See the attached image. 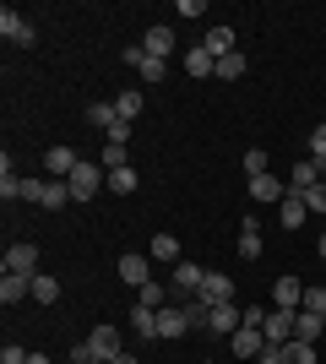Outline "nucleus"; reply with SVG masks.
Masks as SVG:
<instances>
[{
  "mask_svg": "<svg viewBox=\"0 0 326 364\" xmlns=\"http://www.w3.org/2000/svg\"><path fill=\"white\" fill-rule=\"evenodd\" d=\"M202 49H207V55H212V60H223V55H234V28H223V22H217V28H207Z\"/></svg>",
  "mask_w": 326,
  "mask_h": 364,
  "instance_id": "a211bd4d",
  "label": "nucleus"
},
{
  "mask_svg": "<svg viewBox=\"0 0 326 364\" xmlns=\"http://www.w3.org/2000/svg\"><path fill=\"white\" fill-rule=\"evenodd\" d=\"M114 272H120V283H131V289H141V283H153V267H147V256H136V250H125Z\"/></svg>",
  "mask_w": 326,
  "mask_h": 364,
  "instance_id": "9d476101",
  "label": "nucleus"
},
{
  "mask_svg": "<svg viewBox=\"0 0 326 364\" xmlns=\"http://www.w3.org/2000/svg\"><path fill=\"white\" fill-rule=\"evenodd\" d=\"M202 364H217V359H202Z\"/></svg>",
  "mask_w": 326,
  "mask_h": 364,
  "instance_id": "8fccbe9b",
  "label": "nucleus"
},
{
  "mask_svg": "<svg viewBox=\"0 0 326 364\" xmlns=\"http://www.w3.org/2000/svg\"><path fill=\"white\" fill-rule=\"evenodd\" d=\"M104 136L114 141V147H131V125H125V120H114V125H109V131H104Z\"/></svg>",
  "mask_w": 326,
  "mask_h": 364,
  "instance_id": "58836bf2",
  "label": "nucleus"
},
{
  "mask_svg": "<svg viewBox=\"0 0 326 364\" xmlns=\"http://www.w3.org/2000/svg\"><path fill=\"white\" fill-rule=\"evenodd\" d=\"M44 191H49V180H22V185H16V196H22V201H44Z\"/></svg>",
  "mask_w": 326,
  "mask_h": 364,
  "instance_id": "e433bc0d",
  "label": "nucleus"
},
{
  "mask_svg": "<svg viewBox=\"0 0 326 364\" xmlns=\"http://www.w3.org/2000/svg\"><path fill=\"white\" fill-rule=\"evenodd\" d=\"M65 185H71V201H93L98 191L109 185V174H104L98 164H87V158H82V164L71 168V180H65Z\"/></svg>",
  "mask_w": 326,
  "mask_h": 364,
  "instance_id": "f257e3e1",
  "label": "nucleus"
},
{
  "mask_svg": "<svg viewBox=\"0 0 326 364\" xmlns=\"http://www.w3.org/2000/svg\"><path fill=\"white\" fill-rule=\"evenodd\" d=\"M33 299H38V304H55V299H60V277H44V272H38V277H33Z\"/></svg>",
  "mask_w": 326,
  "mask_h": 364,
  "instance_id": "c85d7f7f",
  "label": "nucleus"
},
{
  "mask_svg": "<svg viewBox=\"0 0 326 364\" xmlns=\"http://www.w3.org/2000/svg\"><path fill=\"white\" fill-rule=\"evenodd\" d=\"M305 218H310V207H305V196H299V191H288V196L278 201V223H283V228H299V223H305Z\"/></svg>",
  "mask_w": 326,
  "mask_h": 364,
  "instance_id": "f3484780",
  "label": "nucleus"
},
{
  "mask_svg": "<svg viewBox=\"0 0 326 364\" xmlns=\"http://www.w3.org/2000/svg\"><path fill=\"white\" fill-rule=\"evenodd\" d=\"M0 364H28V348H16V343H6V348H0Z\"/></svg>",
  "mask_w": 326,
  "mask_h": 364,
  "instance_id": "79ce46f5",
  "label": "nucleus"
},
{
  "mask_svg": "<svg viewBox=\"0 0 326 364\" xmlns=\"http://www.w3.org/2000/svg\"><path fill=\"white\" fill-rule=\"evenodd\" d=\"M256 174H272V158H266V147H250V152H245V180H256Z\"/></svg>",
  "mask_w": 326,
  "mask_h": 364,
  "instance_id": "2f4dec72",
  "label": "nucleus"
},
{
  "mask_svg": "<svg viewBox=\"0 0 326 364\" xmlns=\"http://www.w3.org/2000/svg\"><path fill=\"white\" fill-rule=\"evenodd\" d=\"M131 332L147 343V337H158V310L153 304H131Z\"/></svg>",
  "mask_w": 326,
  "mask_h": 364,
  "instance_id": "6ab92c4d",
  "label": "nucleus"
},
{
  "mask_svg": "<svg viewBox=\"0 0 326 364\" xmlns=\"http://www.w3.org/2000/svg\"><path fill=\"white\" fill-rule=\"evenodd\" d=\"M212 76H217V82H239V76H245V55H239V49H234V55H223Z\"/></svg>",
  "mask_w": 326,
  "mask_h": 364,
  "instance_id": "a878e982",
  "label": "nucleus"
},
{
  "mask_svg": "<svg viewBox=\"0 0 326 364\" xmlns=\"http://www.w3.org/2000/svg\"><path fill=\"white\" fill-rule=\"evenodd\" d=\"M109 191H114V196H131V191H136V168H114V174H109Z\"/></svg>",
  "mask_w": 326,
  "mask_h": 364,
  "instance_id": "473e14b6",
  "label": "nucleus"
},
{
  "mask_svg": "<svg viewBox=\"0 0 326 364\" xmlns=\"http://www.w3.org/2000/svg\"><path fill=\"white\" fill-rule=\"evenodd\" d=\"M245 326H266V304H250V310H245Z\"/></svg>",
  "mask_w": 326,
  "mask_h": 364,
  "instance_id": "37998d69",
  "label": "nucleus"
},
{
  "mask_svg": "<svg viewBox=\"0 0 326 364\" xmlns=\"http://www.w3.org/2000/svg\"><path fill=\"white\" fill-rule=\"evenodd\" d=\"M141 49H147L153 60H169V55H174V28H169V22L147 28V33H141Z\"/></svg>",
  "mask_w": 326,
  "mask_h": 364,
  "instance_id": "1a4fd4ad",
  "label": "nucleus"
},
{
  "mask_svg": "<svg viewBox=\"0 0 326 364\" xmlns=\"http://www.w3.org/2000/svg\"><path fill=\"white\" fill-rule=\"evenodd\" d=\"M0 38H6V44H22V49H33V44H38V33H33V22H28L22 11H11V6L0 11Z\"/></svg>",
  "mask_w": 326,
  "mask_h": 364,
  "instance_id": "f03ea898",
  "label": "nucleus"
},
{
  "mask_svg": "<svg viewBox=\"0 0 326 364\" xmlns=\"http://www.w3.org/2000/svg\"><path fill=\"white\" fill-rule=\"evenodd\" d=\"M190 321H185V304H163L158 310V337H185Z\"/></svg>",
  "mask_w": 326,
  "mask_h": 364,
  "instance_id": "dca6fc26",
  "label": "nucleus"
},
{
  "mask_svg": "<svg viewBox=\"0 0 326 364\" xmlns=\"http://www.w3.org/2000/svg\"><path fill=\"white\" fill-rule=\"evenodd\" d=\"M321 326H326V321L310 316V310H299V316H294V337H299V343H315V337H321Z\"/></svg>",
  "mask_w": 326,
  "mask_h": 364,
  "instance_id": "b1692460",
  "label": "nucleus"
},
{
  "mask_svg": "<svg viewBox=\"0 0 326 364\" xmlns=\"http://www.w3.org/2000/svg\"><path fill=\"white\" fill-rule=\"evenodd\" d=\"M147 250H153V261H169V267H180V240H174V234H153V245H147Z\"/></svg>",
  "mask_w": 326,
  "mask_h": 364,
  "instance_id": "5701e85b",
  "label": "nucleus"
},
{
  "mask_svg": "<svg viewBox=\"0 0 326 364\" xmlns=\"http://www.w3.org/2000/svg\"><path fill=\"white\" fill-rule=\"evenodd\" d=\"M299 196H305V207H310L315 218L326 213V185H310V191H299Z\"/></svg>",
  "mask_w": 326,
  "mask_h": 364,
  "instance_id": "4c0bfd02",
  "label": "nucleus"
},
{
  "mask_svg": "<svg viewBox=\"0 0 326 364\" xmlns=\"http://www.w3.org/2000/svg\"><path fill=\"white\" fill-rule=\"evenodd\" d=\"M125 65H136V71H141V82H163V76H169V65H163V60H153V55H147V49H125Z\"/></svg>",
  "mask_w": 326,
  "mask_h": 364,
  "instance_id": "ddd939ff",
  "label": "nucleus"
},
{
  "mask_svg": "<svg viewBox=\"0 0 326 364\" xmlns=\"http://www.w3.org/2000/svg\"><path fill=\"white\" fill-rule=\"evenodd\" d=\"M190 299H202L207 310H212V304H234V277H223V272H207L202 294H190Z\"/></svg>",
  "mask_w": 326,
  "mask_h": 364,
  "instance_id": "39448f33",
  "label": "nucleus"
},
{
  "mask_svg": "<svg viewBox=\"0 0 326 364\" xmlns=\"http://www.w3.org/2000/svg\"><path fill=\"white\" fill-rule=\"evenodd\" d=\"M98 164H104L109 174H114V168H131V147H114V141H109V147L98 152Z\"/></svg>",
  "mask_w": 326,
  "mask_h": 364,
  "instance_id": "7c9ffc66",
  "label": "nucleus"
},
{
  "mask_svg": "<svg viewBox=\"0 0 326 364\" xmlns=\"http://www.w3.org/2000/svg\"><path fill=\"white\" fill-rule=\"evenodd\" d=\"M44 164H49V174H55V180H71V168H77L82 158H77L71 147H49V158H44Z\"/></svg>",
  "mask_w": 326,
  "mask_h": 364,
  "instance_id": "412c9836",
  "label": "nucleus"
},
{
  "mask_svg": "<svg viewBox=\"0 0 326 364\" xmlns=\"http://www.w3.org/2000/svg\"><path fill=\"white\" fill-rule=\"evenodd\" d=\"M22 299H33V277H22V272H6V277H0V304L11 310V304H22Z\"/></svg>",
  "mask_w": 326,
  "mask_h": 364,
  "instance_id": "2eb2a0df",
  "label": "nucleus"
},
{
  "mask_svg": "<svg viewBox=\"0 0 326 364\" xmlns=\"http://www.w3.org/2000/svg\"><path fill=\"white\" fill-rule=\"evenodd\" d=\"M169 283H174L180 294H202V283H207V267H196V261H180V267L169 272Z\"/></svg>",
  "mask_w": 326,
  "mask_h": 364,
  "instance_id": "4468645a",
  "label": "nucleus"
},
{
  "mask_svg": "<svg viewBox=\"0 0 326 364\" xmlns=\"http://www.w3.org/2000/svg\"><path fill=\"white\" fill-rule=\"evenodd\" d=\"M310 185H321V164H315V158H299L294 174H288V191H310Z\"/></svg>",
  "mask_w": 326,
  "mask_h": 364,
  "instance_id": "aec40b11",
  "label": "nucleus"
},
{
  "mask_svg": "<svg viewBox=\"0 0 326 364\" xmlns=\"http://www.w3.org/2000/svg\"><path fill=\"white\" fill-rule=\"evenodd\" d=\"M109 364H141V359H136V353H120V359H109Z\"/></svg>",
  "mask_w": 326,
  "mask_h": 364,
  "instance_id": "a18cd8bd",
  "label": "nucleus"
},
{
  "mask_svg": "<svg viewBox=\"0 0 326 364\" xmlns=\"http://www.w3.org/2000/svg\"><path fill=\"white\" fill-rule=\"evenodd\" d=\"M310 152H315V164H326V120L315 125V136H310Z\"/></svg>",
  "mask_w": 326,
  "mask_h": 364,
  "instance_id": "ea45409f",
  "label": "nucleus"
},
{
  "mask_svg": "<svg viewBox=\"0 0 326 364\" xmlns=\"http://www.w3.org/2000/svg\"><path fill=\"white\" fill-rule=\"evenodd\" d=\"M229 348L239 353V359H261V353H266V337H261V326H239V332L229 337Z\"/></svg>",
  "mask_w": 326,
  "mask_h": 364,
  "instance_id": "9b49d317",
  "label": "nucleus"
},
{
  "mask_svg": "<svg viewBox=\"0 0 326 364\" xmlns=\"http://www.w3.org/2000/svg\"><path fill=\"white\" fill-rule=\"evenodd\" d=\"M87 348H93V359H120V332H114V326H109V321H98L93 326V337H87Z\"/></svg>",
  "mask_w": 326,
  "mask_h": 364,
  "instance_id": "0eeeda50",
  "label": "nucleus"
},
{
  "mask_svg": "<svg viewBox=\"0 0 326 364\" xmlns=\"http://www.w3.org/2000/svg\"><path fill=\"white\" fill-rule=\"evenodd\" d=\"M180 16H185V22H196V16H207V0H180Z\"/></svg>",
  "mask_w": 326,
  "mask_h": 364,
  "instance_id": "a19ab883",
  "label": "nucleus"
},
{
  "mask_svg": "<svg viewBox=\"0 0 326 364\" xmlns=\"http://www.w3.org/2000/svg\"><path fill=\"white\" fill-rule=\"evenodd\" d=\"M294 316H299V310H266V326H261L266 348H283V343H294Z\"/></svg>",
  "mask_w": 326,
  "mask_h": 364,
  "instance_id": "7ed1b4c3",
  "label": "nucleus"
},
{
  "mask_svg": "<svg viewBox=\"0 0 326 364\" xmlns=\"http://www.w3.org/2000/svg\"><path fill=\"white\" fill-rule=\"evenodd\" d=\"M245 191H250V201H256V207H278V201L288 196V185H283V180H272V174H256V180H250Z\"/></svg>",
  "mask_w": 326,
  "mask_h": 364,
  "instance_id": "423d86ee",
  "label": "nucleus"
},
{
  "mask_svg": "<svg viewBox=\"0 0 326 364\" xmlns=\"http://www.w3.org/2000/svg\"><path fill=\"white\" fill-rule=\"evenodd\" d=\"M114 114H120L125 125H136V114H141V92H136V87L120 92V98H114Z\"/></svg>",
  "mask_w": 326,
  "mask_h": 364,
  "instance_id": "bb28decb",
  "label": "nucleus"
},
{
  "mask_svg": "<svg viewBox=\"0 0 326 364\" xmlns=\"http://www.w3.org/2000/svg\"><path fill=\"white\" fill-rule=\"evenodd\" d=\"M299 310H310V316L326 321V289H321V283H315V289H305V304H299Z\"/></svg>",
  "mask_w": 326,
  "mask_h": 364,
  "instance_id": "c9c22d12",
  "label": "nucleus"
},
{
  "mask_svg": "<svg viewBox=\"0 0 326 364\" xmlns=\"http://www.w3.org/2000/svg\"><path fill=\"white\" fill-rule=\"evenodd\" d=\"M28 364H55V359H49V353H28Z\"/></svg>",
  "mask_w": 326,
  "mask_h": 364,
  "instance_id": "49530a36",
  "label": "nucleus"
},
{
  "mask_svg": "<svg viewBox=\"0 0 326 364\" xmlns=\"http://www.w3.org/2000/svg\"><path fill=\"white\" fill-rule=\"evenodd\" d=\"M315 250H321V261H326V234H321V245H315Z\"/></svg>",
  "mask_w": 326,
  "mask_h": 364,
  "instance_id": "de8ad7c7",
  "label": "nucleus"
},
{
  "mask_svg": "<svg viewBox=\"0 0 326 364\" xmlns=\"http://www.w3.org/2000/svg\"><path fill=\"white\" fill-rule=\"evenodd\" d=\"M185 71H190V76H212V71H217V60L207 55L202 44H196V49H185Z\"/></svg>",
  "mask_w": 326,
  "mask_h": 364,
  "instance_id": "393cba45",
  "label": "nucleus"
},
{
  "mask_svg": "<svg viewBox=\"0 0 326 364\" xmlns=\"http://www.w3.org/2000/svg\"><path fill=\"white\" fill-rule=\"evenodd\" d=\"M305 304V283L299 277H278L272 283V310H299Z\"/></svg>",
  "mask_w": 326,
  "mask_h": 364,
  "instance_id": "f8f14e48",
  "label": "nucleus"
},
{
  "mask_svg": "<svg viewBox=\"0 0 326 364\" xmlns=\"http://www.w3.org/2000/svg\"><path fill=\"white\" fill-rule=\"evenodd\" d=\"M120 120L114 114V104H87V125H98V131H109V125Z\"/></svg>",
  "mask_w": 326,
  "mask_h": 364,
  "instance_id": "72a5a7b5",
  "label": "nucleus"
},
{
  "mask_svg": "<svg viewBox=\"0 0 326 364\" xmlns=\"http://www.w3.org/2000/svg\"><path fill=\"white\" fill-rule=\"evenodd\" d=\"M93 364H109V359H93Z\"/></svg>",
  "mask_w": 326,
  "mask_h": 364,
  "instance_id": "09e8293b",
  "label": "nucleus"
},
{
  "mask_svg": "<svg viewBox=\"0 0 326 364\" xmlns=\"http://www.w3.org/2000/svg\"><path fill=\"white\" fill-rule=\"evenodd\" d=\"M136 294H141L136 304H153V310H163V304H169V294H163V283H158V277H153V283H141Z\"/></svg>",
  "mask_w": 326,
  "mask_h": 364,
  "instance_id": "f704fd0d",
  "label": "nucleus"
},
{
  "mask_svg": "<svg viewBox=\"0 0 326 364\" xmlns=\"http://www.w3.org/2000/svg\"><path fill=\"white\" fill-rule=\"evenodd\" d=\"M256 364H283V348H266V353H261Z\"/></svg>",
  "mask_w": 326,
  "mask_h": 364,
  "instance_id": "c03bdc74",
  "label": "nucleus"
},
{
  "mask_svg": "<svg viewBox=\"0 0 326 364\" xmlns=\"http://www.w3.org/2000/svg\"><path fill=\"white\" fill-rule=\"evenodd\" d=\"M6 272H22V277H38V245H11L6 250Z\"/></svg>",
  "mask_w": 326,
  "mask_h": 364,
  "instance_id": "6e6552de",
  "label": "nucleus"
},
{
  "mask_svg": "<svg viewBox=\"0 0 326 364\" xmlns=\"http://www.w3.org/2000/svg\"><path fill=\"white\" fill-rule=\"evenodd\" d=\"M283 364H315V343H283Z\"/></svg>",
  "mask_w": 326,
  "mask_h": 364,
  "instance_id": "cd10ccee",
  "label": "nucleus"
},
{
  "mask_svg": "<svg viewBox=\"0 0 326 364\" xmlns=\"http://www.w3.org/2000/svg\"><path fill=\"white\" fill-rule=\"evenodd\" d=\"M239 326H245V310H239V304H212V310H207V332L234 337Z\"/></svg>",
  "mask_w": 326,
  "mask_h": 364,
  "instance_id": "20e7f679",
  "label": "nucleus"
},
{
  "mask_svg": "<svg viewBox=\"0 0 326 364\" xmlns=\"http://www.w3.org/2000/svg\"><path fill=\"white\" fill-rule=\"evenodd\" d=\"M65 201H71V185H65V180H49V191H44V201H38V207H49V213H60Z\"/></svg>",
  "mask_w": 326,
  "mask_h": 364,
  "instance_id": "c756f323",
  "label": "nucleus"
},
{
  "mask_svg": "<svg viewBox=\"0 0 326 364\" xmlns=\"http://www.w3.org/2000/svg\"><path fill=\"white\" fill-rule=\"evenodd\" d=\"M239 256H245V261L261 256V223H256V218H245V223H239Z\"/></svg>",
  "mask_w": 326,
  "mask_h": 364,
  "instance_id": "4be33fe9",
  "label": "nucleus"
}]
</instances>
